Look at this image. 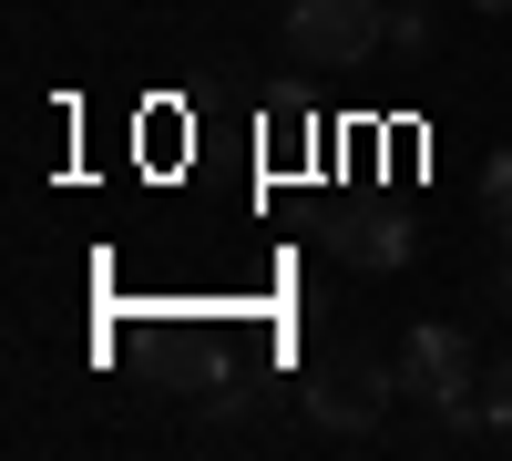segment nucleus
<instances>
[{
  "mask_svg": "<svg viewBox=\"0 0 512 461\" xmlns=\"http://www.w3.org/2000/svg\"><path fill=\"white\" fill-rule=\"evenodd\" d=\"M390 390H400V359H379V349H359V339H338V349L308 369V421L338 431V441H359V431L390 421Z\"/></svg>",
  "mask_w": 512,
  "mask_h": 461,
  "instance_id": "1",
  "label": "nucleus"
},
{
  "mask_svg": "<svg viewBox=\"0 0 512 461\" xmlns=\"http://www.w3.org/2000/svg\"><path fill=\"white\" fill-rule=\"evenodd\" d=\"M400 390L420 410H441V421L461 431L482 410V369H472V328H451V318H420L410 339H400Z\"/></svg>",
  "mask_w": 512,
  "mask_h": 461,
  "instance_id": "2",
  "label": "nucleus"
},
{
  "mask_svg": "<svg viewBox=\"0 0 512 461\" xmlns=\"http://www.w3.org/2000/svg\"><path fill=\"white\" fill-rule=\"evenodd\" d=\"M379 41H390V11H379V0H287V52L308 72H359Z\"/></svg>",
  "mask_w": 512,
  "mask_h": 461,
  "instance_id": "3",
  "label": "nucleus"
},
{
  "mask_svg": "<svg viewBox=\"0 0 512 461\" xmlns=\"http://www.w3.org/2000/svg\"><path fill=\"white\" fill-rule=\"evenodd\" d=\"M328 246L349 267H410V226L400 216H328Z\"/></svg>",
  "mask_w": 512,
  "mask_h": 461,
  "instance_id": "4",
  "label": "nucleus"
},
{
  "mask_svg": "<svg viewBox=\"0 0 512 461\" xmlns=\"http://www.w3.org/2000/svg\"><path fill=\"white\" fill-rule=\"evenodd\" d=\"M472 205H482V226H492V246H512V154H492V164H482V185H472Z\"/></svg>",
  "mask_w": 512,
  "mask_h": 461,
  "instance_id": "5",
  "label": "nucleus"
},
{
  "mask_svg": "<svg viewBox=\"0 0 512 461\" xmlns=\"http://www.w3.org/2000/svg\"><path fill=\"white\" fill-rule=\"evenodd\" d=\"M390 52H431V11H420V0H400V11H390Z\"/></svg>",
  "mask_w": 512,
  "mask_h": 461,
  "instance_id": "6",
  "label": "nucleus"
},
{
  "mask_svg": "<svg viewBox=\"0 0 512 461\" xmlns=\"http://www.w3.org/2000/svg\"><path fill=\"white\" fill-rule=\"evenodd\" d=\"M482 421H492V431H512V359H492V369H482Z\"/></svg>",
  "mask_w": 512,
  "mask_h": 461,
  "instance_id": "7",
  "label": "nucleus"
},
{
  "mask_svg": "<svg viewBox=\"0 0 512 461\" xmlns=\"http://www.w3.org/2000/svg\"><path fill=\"white\" fill-rule=\"evenodd\" d=\"M492 308H512V246H502V267H492Z\"/></svg>",
  "mask_w": 512,
  "mask_h": 461,
  "instance_id": "8",
  "label": "nucleus"
},
{
  "mask_svg": "<svg viewBox=\"0 0 512 461\" xmlns=\"http://www.w3.org/2000/svg\"><path fill=\"white\" fill-rule=\"evenodd\" d=\"M472 11H512V0H472Z\"/></svg>",
  "mask_w": 512,
  "mask_h": 461,
  "instance_id": "9",
  "label": "nucleus"
}]
</instances>
